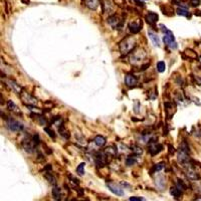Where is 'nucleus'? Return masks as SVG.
<instances>
[{"mask_svg": "<svg viewBox=\"0 0 201 201\" xmlns=\"http://www.w3.org/2000/svg\"><path fill=\"white\" fill-rule=\"evenodd\" d=\"M119 47L122 55H128L136 47V40L133 36H126L119 43Z\"/></svg>", "mask_w": 201, "mask_h": 201, "instance_id": "nucleus-1", "label": "nucleus"}, {"mask_svg": "<svg viewBox=\"0 0 201 201\" xmlns=\"http://www.w3.org/2000/svg\"><path fill=\"white\" fill-rule=\"evenodd\" d=\"M20 99H21V101L23 102V104L25 105V106H36L37 105V100L35 99L33 96L28 94L27 92L25 91H22L21 94L19 95Z\"/></svg>", "mask_w": 201, "mask_h": 201, "instance_id": "nucleus-2", "label": "nucleus"}, {"mask_svg": "<svg viewBox=\"0 0 201 201\" xmlns=\"http://www.w3.org/2000/svg\"><path fill=\"white\" fill-rule=\"evenodd\" d=\"M146 58V52L145 50H143V49H138L137 52H133L131 55V56H130V61H131V64H141L143 61H144V58Z\"/></svg>", "mask_w": 201, "mask_h": 201, "instance_id": "nucleus-3", "label": "nucleus"}, {"mask_svg": "<svg viewBox=\"0 0 201 201\" xmlns=\"http://www.w3.org/2000/svg\"><path fill=\"white\" fill-rule=\"evenodd\" d=\"M7 128L12 132H21L23 131V125L17 120L8 119L7 120Z\"/></svg>", "mask_w": 201, "mask_h": 201, "instance_id": "nucleus-4", "label": "nucleus"}, {"mask_svg": "<svg viewBox=\"0 0 201 201\" xmlns=\"http://www.w3.org/2000/svg\"><path fill=\"white\" fill-rule=\"evenodd\" d=\"M163 41L167 46L170 47V49H178V44H177L175 37H174L173 34H165L163 37Z\"/></svg>", "mask_w": 201, "mask_h": 201, "instance_id": "nucleus-5", "label": "nucleus"}, {"mask_svg": "<svg viewBox=\"0 0 201 201\" xmlns=\"http://www.w3.org/2000/svg\"><path fill=\"white\" fill-rule=\"evenodd\" d=\"M108 163L107 160V154L105 152H99L96 155V164L98 167H105Z\"/></svg>", "mask_w": 201, "mask_h": 201, "instance_id": "nucleus-6", "label": "nucleus"}, {"mask_svg": "<svg viewBox=\"0 0 201 201\" xmlns=\"http://www.w3.org/2000/svg\"><path fill=\"white\" fill-rule=\"evenodd\" d=\"M5 83H6V86H8V88H9L10 90H12V91L17 95H20L21 94V92L23 91L21 86H20L18 83L15 82V80H5Z\"/></svg>", "mask_w": 201, "mask_h": 201, "instance_id": "nucleus-7", "label": "nucleus"}, {"mask_svg": "<svg viewBox=\"0 0 201 201\" xmlns=\"http://www.w3.org/2000/svg\"><path fill=\"white\" fill-rule=\"evenodd\" d=\"M7 110L10 111L11 113L16 114V115H19V116L22 115L21 111H20V109H19V107L17 106V105L14 103L13 101H11V100L7 101Z\"/></svg>", "mask_w": 201, "mask_h": 201, "instance_id": "nucleus-8", "label": "nucleus"}, {"mask_svg": "<svg viewBox=\"0 0 201 201\" xmlns=\"http://www.w3.org/2000/svg\"><path fill=\"white\" fill-rule=\"evenodd\" d=\"M22 145H23V148L26 152L28 153H32L34 151V147H35V144L33 143V141H32V138L31 139H24L22 142Z\"/></svg>", "mask_w": 201, "mask_h": 201, "instance_id": "nucleus-9", "label": "nucleus"}, {"mask_svg": "<svg viewBox=\"0 0 201 201\" xmlns=\"http://www.w3.org/2000/svg\"><path fill=\"white\" fill-rule=\"evenodd\" d=\"M108 23H109L113 28H119L120 24H121V19L119 18L118 15L114 14V15L110 16L109 18H108Z\"/></svg>", "mask_w": 201, "mask_h": 201, "instance_id": "nucleus-10", "label": "nucleus"}, {"mask_svg": "<svg viewBox=\"0 0 201 201\" xmlns=\"http://www.w3.org/2000/svg\"><path fill=\"white\" fill-rule=\"evenodd\" d=\"M162 150H163V146L161 145V144H158V143H153L151 145L149 146V153L151 154L152 156H155L157 155L159 152H161Z\"/></svg>", "mask_w": 201, "mask_h": 201, "instance_id": "nucleus-11", "label": "nucleus"}, {"mask_svg": "<svg viewBox=\"0 0 201 201\" xmlns=\"http://www.w3.org/2000/svg\"><path fill=\"white\" fill-rule=\"evenodd\" d=\"M108 187H109V189L114 194L118 195V196H123L124 195V191H123V189L119 185H116L114 183H108Z\"/></svg>", "mask_w": 201, "mask_h": 201, "instance_id": "nucleus-12", "label": "nucleus"}, {"mask_svg": "<svg viewBox=\"0 0 201 201\" xmlns=\"http://www.w3.org/2000/svg\"><path fill=\"white\" fill-rule=\"evenodd\" d=\"M158 19H159L158 14L155 12H151V11H150V12L146 15V21L151 25H155L156 22L158 21Z\"/></svg>", "mask_w": 201, "mask_h": 201, "instance_id": "nucleus-13", "label": "nucleus"}, {"mask_svg": "<svg viewBox=\"0 0 201 201\" xmlns=\"http://www.w3.org/2000/svg\"><path fill=\"white\" fill-rule=\"evenodd\" d=\"M148 35H149L150 39H151V41L155 46H157V47L160 46V38H159V36L155 33L154 31L148 30Z\"/></svg>", "mask_w": 201, "mask_h": 201, "instance_id": "nucleus-14", "label": "nucleus"}, {"mask_svg": "<svg viewBox=\"0 0 201 201\" xmlns=\"http://www.w3.org/2000/svg\"><path fill=\"white\" fill-rule=\"evenodd\" d=\"M125 83L126 85H127L128 86H130V88H132V86H136L138 80L135 77L133 74H127V76L125 77Z\"/></svg>", "mask_w": 201, "mask_h": 201, "instance_id": "nucleus-15", "label": "nucleus"}, {"mask_svg": "<svg viewBox=\"0 0 201 201\" xmlns=\"http://www.w3.org/2000/svg\"><path fill=\"white\" fill-rule=\"evenodd\" d=\"M113 2L111 0H103V11L104 13H111L113 11Z\"/></svg>", "mask_w": 201, "mask_h": 201, "instance_id": "nucleus-16", "label": "nucleus"}, {"mask_svg": "<svg viewBox=\"0 0 201 201\" xmlns=\"http://www.w3.org/2000/svg\"><path fill=\"white\" fill-rule=\"evenodd\" d=\"M141 28H142V24L141 23H138L137 21H134V22H131L130 24H129V29H130V31L132 33H138Z\"/></svg>", "mask_w": 201, "mask_h": 201, "instance_id": "nucleus-17", "label": "nucleus"}, {"mask_svg": "<svg viewBox=\"0 0 201 201\" xmlns=\"http://www.w3.org/2000/svg\"><path fill=\"white\" fill-rule=\"evenodd\" d=\"M95 144L99 147H103L105 144H106V138H105L104 136H101V135H98V136H96L95 140H94Z\"/></svg>", "mask_w": 201, "mask_h": 201, "instance_id": "nucleus-18", "label": "nucleus"}, {"mask_svg": "<svg viewBox=\"0 0 201 201\" xmlns=\"http://www.w3.org/2000/svg\"><path fill=\"white\" fill-rule=\"evenodd\" d=\"M86 5L90 9L96 10L99 6V0H86Z\"/></svg>", "mask_w": 201, "mask_h": 201, "instance_id": "nucleus-19", "label": "nucleus"}, {"mask_svg": "<svg viewBox=\"0 0 201 201\" xmlns=\"http://www.w3.org/2000/svg\"><path fill=\"white\" fill-rule=\"evenodd\" d=\"M58 133L62 138H64V139H68V138H70V133H68V131L64 128V125L58 126Z\"/></svg>", "mask_w": 201, "mask_h": 201, "instance_id": "nucleus-20", "label": "nucleus"}, {"mask_svg": "<svg viewBox=\"0 0 201 201\" xmlns=\"http://www.w3.org/2000/svg\"><path fill=\"white\" fill-rule=\"evenodd\" d=\"M184 55L187 58L189 59H196L197 58V53L194 52V50H192L190 49H187L184 52Z\"/></svg>", "mask_w": 201, "mask_h": 201, "instance_id": "nucleus-21", "label": "nucleus"}, {"mask_svg": "<svg viewBox=\"0 0 201 201\" xmlns=\"http://www.w3.org/2000/svg\"><path fill=\"white\" fill-rule=\"evenodd\" d=\"M137 159H138V155L130 156V157H128L127 160H126V165H127V166H133V165L137 163Z\"/></svg>", "mask_w": 201, "mask_h": 201, "instance_id": "nucleus-22", "label": "nucleus"}, {"mask_svg": "<svg viewBox=\"0 0 201 201\" xmlns=\"http://www.w3.org/2000/svg\"><path fill=\"white\" fill-rule=\"evenodd\" d=\"M170 192H171V194H172L175 198H177V197L179 198L180 196H182V193H183V191L180 190V189L178 187H176V186H174V187L171 188Z\"/></svg>", "mask_w": 201, "mask_h": 201, "instance_id": "nucleus-23", "label": "nucleus"}, {"mask_svg": "<svg viewBox=\"0 0 201 201\" xmlns=\"http://www.w3.org/2000/svg\"><path fill=\"white\" fill-rule=\"evenodd\" d=\"M176 13L179 14V15H182V16H186V17H189L190 16V14H189V11L187 10V7H180L178 9L176 10Z\"/></svg>", "mask_w": 201, "mask_h": 201, "instance_id": "nucleus-24", "label": "nucleus"}, {"mask_svg": "<svg viewBox=\"0 0 201 201\" xmlns=\"http://www.w3.org/2000/svg\"><path fill=\"white\" fill-rule=\"evenodd\" d=\"M106 154H109L110 156H116L117 155V149L115 146H110L105 150Z\"/></svg>", "mask_w": 201, "mask_h": 201, "instance_id": "nucleus-25", "label": "nucleus"}, {"mask_svg": "<svg viewBox=\"0 0 201 201\" xmlns=\"http://www.w3.org/2000/svg\"><path fill=\"white\" fill-rule=\"evenodd\" d=\"M165 68H166V64H165V62L163 61H159L157 64V71H159V73H164Z\"/></svg>", "mask_w": 201, "mask_h": 201, "instance_id": "nucleus-26", "label": "nucleus"}, {"mask_svg": "<svg viewBox=\"0 0 201 201\" xmlns=\"http://www.w3.org/2000/svg\"><path fill=\"white\" fill-rule=\"evenodd\" d=\"M85 163H80L77 168V173L80 176H83L85 174Z\"/></svg>", "mask_w": 201, "mask_h": 201, "instance_id": "nucleus-27", "label": "nucleus"}, {"mask_svg": "<svg viewBox=\"0 0 201 201\" xmlns=\"http://www.w3.org/2000/svg\"><path fill=\"white\" fill-rule=\"evenodd\" d=\"M131 150H132V151H133L136 155H141V154L143 153V150L141 149L139 146H136V145L132 146V147H131Z\"/></svg>", "mask_w": 201, "mask_h": 201, "instance_id": "nucleus-28", "label": "nucleus"}, {"mask_svg": "<svg viewBox=\"0 0 201 201\" xmlns=\"http://www.w3.org/2000/svg\"><path fill=\"white\" fill-rule=\"evenodd\" d=\"M44 131L46 132V134L49 135V136L50 138H52V139H55V132H53V131H52L50 128H44Z\"/></svg>", "mask_w": 201, "mask_h": 201, "instance_id": "nucleus-29", "label": "nucleus"}, {"mask_svg": "<svg viewBox=\"0 0 201 201\" xmlns=\"http://www.w3.org/2000/svg\"><path fill=\"white\" fill-rule=\"evenodd\" d=\"M160 28H161V31L163 32L164 34H173L164 24H160Z\"/></svg>", "mask_w": 201, "mask_h": 201, "instance_id": "nucleus-30", "label": "nucleus"}, {"mask_svg": "<svg viewBox=\"0 0 201 201\" xmlns=\"http://www.w3.org/2000/svg\"><path fill=\"white\" fill-rule=\"evenodd\" d=\"M47 173H49V172H47ZM46 179L49 180V181L50 183H52V185H55V183H56V182H55V178L52 175V174L49 173V175H47V174H46Z\"/></svg>", "mask_w": 201, "mask_h": 201, "instance_id": "nucleus-31", "label": "nucleus"}, {"mask_svg": "<svg viewBox=\"0 0 201 201\" xmlns=\"http://www.w3.org/2000/svg\"><path fill=\"white\" fill-rule=\"evenodd\" d=\"M52 194H53V196H55V198H58L61 197V190L58 188V187H55L53 188V190H52Z\"/></svg>", "mask_w": 201, "mask_h": 201, "instance_id": "nucleus-32", "label": "nucleus"}, {"mask_svg": "<svg viewBox=\"0 0 201 201\" xmlns=\"http://www.w3.org/2000/svg\"><path fill=\"white\" fill-rule=\"evenodd\" d=\"M164 168V163L162 162V163H158V164H156L155 165V167H154V171L155 172H158V171H161L162 169Z\"/></svg>", "mask_w": 201, "mask_h": 201, "instance_id": "nucleus-33", "label": "nucleus"}, {"mask_svg": "<svg viewBox=\"0 0 201 201\" xmlns=\"http://www.w3.org/2000/svg\"><path fill=\"white\" fill-rule=\"evenodd\" d=\"M200 3H201L200 0H190V4H191V6H193V7L199 6Z\"/></svg>", "mask_w": 201, "mask_h": 201, "instance_id": "nucleus-34", "label": "nucleus"}, {"mask_svg": "<svg viewBox=\"0 0 201 201\" xmlns=\"http://www.w3.org/2000/svg\"><path fill=\"white\" fill-rule=\"evenodd\" d=\"M129 200H130V201H143V199H142L141 197H136V196L131 197Z\"/></svg>", "mask_w": 201, "mask_h": 201, "instance_id": "nucleus-35", "label": "nucleus"}, {"mask_svg": "<svg viewBox=\"0 0 201 201\" xmlns=\"http://www.w3.org/2000/svg\"><path fill=\"white\" fill-rule=\"evenodd\" d=\"M194 201H201V197H197Z\"/></svg>", "mask_w": 201, "mask_h": 201, "instance_id": "nucleus-36", "label": "nucleus"}, {"mask_svg": "<svg viewBox=\"0 0 201 201\" xmlns=\"http://www.w3.org/2000/svg\"><path fill=\"white\" fill-rule=\"evenodd\" d=\"M199 61H200V62H201V56H200V58H199Z\"/></svg>", "mask_w": 201, "mask_h": 201, "instance_id": "nucleus-37", "label": "nucleus"}, {"mask_svg": "<svg viewBox=\"0 0 201 201\" xmlns=\"http://www.w3.org/2000/svg\"><path fill=\"white\" fill-rule=\"evenodd\" d=\"M143 1H144V0H143Z\"/></svg>", "mask_w": 201, "mask_h": 201, "instance_id": "nucleus-38", "label": "nucleus"}]
</instances>
